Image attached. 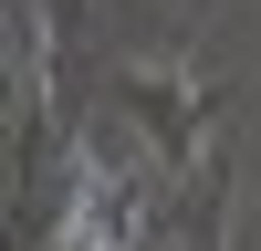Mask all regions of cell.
I'll return each mask as SVG.
<instances>
[{
	"label": "cell",
	"mask_w": 261,
	"mask_h": 251,
	"mask_svg": "<svg viewBox=\"0 0 261 251\" xmlns=\"http://www.w3.org/2000/svg\"><path fill=\"white\" fill-rule=\"evenodd\" d=\"M53 251H125V199H115V178L94 157L63 167V230H53Z\"/></svg>",
	"instance_id": "obj_1"
}]
</instances>
